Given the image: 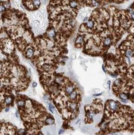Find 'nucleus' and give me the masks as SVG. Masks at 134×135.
Here are the masks:
<instances>
[{
	"instance_id": "obj_12",
	"label": "nucleus",
	"mask_w": 134,
	"mask_h": 135,
	"mask_svg": "<svg viewBox=\"0 0 134 135\" xmlns=\"http://www.w3.org/2000/svg\"><path fill=\"white\" fill-rule=\"evenodd\" d=\"M6 9L3 5V3H0V13H3L6 11Z\"/></svg>"
},
{
	"instance_id": "obj_16",
	"label": "nucleus",
	"mask_w": 134,
	"mask_h": 135,
	"mask_svg": "<svg viewBox=\"0 0 134 135\" xmlns=\"http://www.w3.org/2000/svg\"><path fill=\"white\" fill-rule=\"evenodd\" d=\"M9 110V106H6V107L5 108V111L7 112H8Z\"/></svg>"
},
{
	"instance_id": "obj_13",
	"label": "nucleus",
	"mask_w": 134,
	"mask_h": 135,
	"mask_svg": "<svg viewBox=\"0 0 134 135\" xmlns=\"http://www.w3.org/2000/svg\"><path fill=\"white\" fill-rule=\"evenodd\" d=\"M49 110L52 113H55V108H54V105H52L50 104V103L49 104Z\"/></svg>"
},
{
	"instance_id": "obj_14",
	"label": "nucleus",
	"mask_w": 134,
	"mask_h": 135,
	"mask_svg": "<svg viewBox=\"0 0 134 135\" xmlns=\"http://www.w3.org/2000/svg\"><path fill=\"white\" fill-rule=\"evenodd\" d=\"M129 29L130 32H134V24L132 25V26Z\"/></svg>"
},
{
	"instance_id": "obj_19",
	"label": "nucleus",
	"mask_w": 134,
	"mask_h": 135,
	"mask_svg": "<svg viewBox=\"0 0 134 135\" xmlns=\"http://www.w3.org/2000/svg\"><path fill=\"white\" fill-rule=\"evenodd\" d=\"M64 131L63 130V129H60V131H59V134H61V133H62Z\"/></svg>"
},
{
	"instance_id": "obj_11",
	"label": "nucleus",
	"mask_w": 134,
	"mask_h": 135,
	"mask_svg": "<svg viewBox=\"0 0 134 135\" xmlns=\"http://www.w3.org/2000/svg\"><path fill=\"white\" fill-rule=\"evenodd\" d=\"M3 5L5 7L6 9H9L10 8V6H11V3L9 1H5L3 2Z\"/></svg>"
},
{
	"instance_id": "obj_18",
	"label": "nucleus",
	"mask_w": 134,
	"mask_h": 135,
	"mask_svg": "<svg viewBox=\"0 0 134 135\" xmlns=\"http://www.w3.org/2000/svg\"><path fill=\"white\" fill-rule=\"evenodd\" d=\"M130 9H133V10H134V3L131 6V7H130Z\"/></svg>"
},
{
	"instance_id": "obj_6",
	"label": "nucleus",
	"mask_w": 134,
	"mask_h": 135,
	"mask_svg": "<svg viewBox=\"0 0 134 135\" xmlns=\"http://www.w3.org/2000/svg\"><path fill=\"white\" fill-rule=\"evenodd\" d=\"M25 8L29 11L36 10L40 6V1H22Z\"/></svg>"
},
{
	"instance_id": "obj_15",
	"label": "nucleus",
	"mask_w": 134,
	"mask_h": 135,
	"mask_svg": "<svg viewBox=\"0 0 134 135\" xmlns=\"http://www.w3.org/2000/svg\"><path fill=\"white\" fill-rule=\"evenodd\" d=\"M37 85V83L36 82L32 83V87H33V88H35V87H36Z\"/></svg>"
},
{
	"instance_id": "obj_3",
	"label": "nucleus",
	"mask_w": 134,
	"mask_h": 135,
	"mask_svg": "<svg viewBox=\"0 0 134 135\" xmlns=\"http://www.w3.org/2000/svg\"><path fill=\"white\" fill-rule=\"evenodd\" d=\"M102 109H103V103L102 100L99 98L94 99L92 103L86 105L85 106V123L91 124L93 123L94 117L96 115L101 113Z\"/></svg>"
},
{
	"instance_id": "obj_4",
	"label": "nucleus",
	"mask_w": 134,
	"mask_h": 135,
	"mask_svg": "<svg viewBox=\"0 0 134 135\" xmlns=\"http://www.w3.org/2000/svg\"><path fill=\"white\" fill-rule=\"evenodd\" d=\"M0 49L6 55H11L14 51V44L11 39H0Z\"/></svg>"
},
{
	"instance_id": "obj_7",
	"label": "nucleus",
	"mask_w": 134,
	"mask_h": 135,
	"mask_svg": "<svg viewBox=\"0 0 134 135\" xmlns=\"http://www.w3.org/2000/svg\"><path fill=\"white\" fill-rule=\"evenodd\" d=\"M23 54L27 59L33 58L34 55V48L32 46V45H29V46L24 51Z\"/></svg>"
},
{
	"instance_id": "obj_10",
	"label": "nucleus",
	"mask_w": 134,
	"mask_h": 135,
	"mask_svg": "<svg viewBox=\"0 0 134 135\" xmlns=\"http://www.w3.org/2000/svg\"><path fill=\"white\" fill-rule=\"evenodd\" d=\"M129 100H131V102L134 103V89L131 90L129 94Z\"/></svg>"
},
{
	"instance_id": "obj_8",
	"label": "nucleus",
	"mask_w": 134,
	"mask_h": 135,
	"mask_svg": "<svg viewBox=\"0 0 134 135\" xmlns=\"http://www.w3.org/2000/svg\"><path fill=\"white\" fill-rule=\"evenodd\" d=\"M74 45L76 48H83L84 47V44H85V42H84V39H83V36H81L80 34H78V36L76 39V41L74 42Z\"/></svg>"
},
{
	"instance_id": "obj_17",
	"label": "nucleus",
	"mask_w": 134,
	"mask_h": 135,
	"mask_svg": "<svg viewBox=\"0 0 134 135\" xmlns=\"http://www.w3.org/2000/svg\"><path fill=\"white\" fill-rule=\"evenodd\" d=\"M38 133H34V134H26V135H38Z\"/></svg>"
},
{
	"instance_id": "obj_5",
	"label": "nucleus",
	"mask_w": 134,
	"mask_h": 135,
	"mask_svg": "<svg viewBox=\"0 0 134 135\" xmlns=\"http://www.w3.org/2000/svg\"><path fill=\"white\" fill-rule=\"evenodd\" d=\"M17 128L11 123H0V135H17Z\"/></svg>"
},
{
	"instance_id": "obj_2",
	"label": "nucleus",
	"mask_w": 134,
	"mask_h": 135,
	"mask_svg": "<svg viewBox=\"0 0 134 135\" xmlns=\"http://www.w3.org/2000/svg\"><path fill=\"white\" fill-rule=\"evenodd\" d=\"M27 134L37 133L46 125L45 121L50 115L45 108L39 102L26 97V105L18 108Z\"/></svg>"
},
{
	"instance_id": "obj_9",
	"label": "nucleus",
	"mask_w": 134,
	"mask_h": 135,
	"mask_svg": "<svg viewBox=\"0 0 134 135\" xmlns=\"http://www.w3.org/2000/svg\"><path fill=\"white\" fill-rule=\"evenodd\" d=\"M45 123H46V125H52L55 123V120H54V118L53 117L52 115H50L47 118L45 121Z\"/></svg>"
},
{
	"instance_id": "obj_1",
	"label": "nucleus",
	"mask_w": 134,
	"mask_h": 135,
	"mask_svg": "<svg viewBox=\"0 0 134 135\" xmlns=\"http://www.w3.org/2000/svg\"><path fill=\"white\" fill-rule=\"evenodd\" d=\"M98 135L122 131H134V111L130 106L114 100H107Z\"/></svg>"
}]
</instances>
